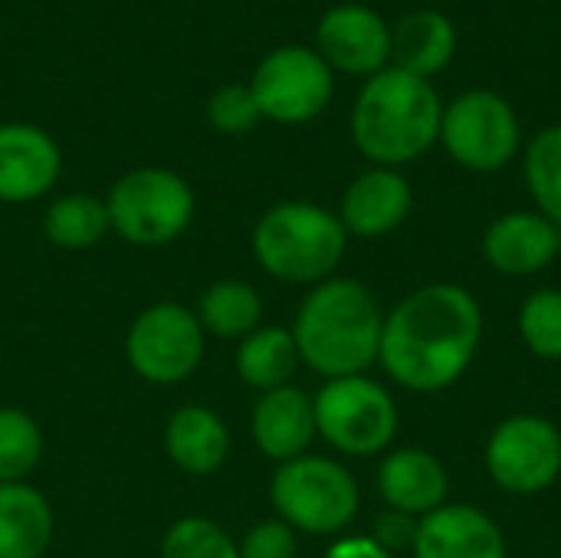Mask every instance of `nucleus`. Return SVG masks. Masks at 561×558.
<instances>
[{
  "mask_svg": "<svg viewBox=\"0 0 561 558\" xmlns=\"http://www.w3.org/2000/svg\"><path fill=\"white\" fill-rule=\"evenodd\" d=\"M480 339L483 312L473 293L431 283L385 316L378 362L408 391H444L470 368Z\"/></svg>",
  "mask_w": 561,
  "mask_h": 558,
  "instance_id": "obj_1",
  "label": "nucleus"
},
{
  "mask_svg": "<svg viewBox=\"0 0 561 558\" xmlns=\"http://www.w3.org/2000/svg\"><path fill=\"white\" fill-rule=\"evenodd\" d=\"M444 102L431 79L388 66L365 79L352 105L355 148L378 168H401L440 141Z\"/></svg>",
  "mask_w": 561,
  "mask_h": 558,
  "instance_id": "obj_2",
  "label": "nucleus"
},
{
  "mask_svg": "<svg viewBox=\"0 0 561 558\" xmlns=\"http://www.w3.org/2000/svg\"><path fill=\"white\" fill-rule=\"evenodd\" d=\"M385 312L358 280H325L302 299L293 339L299 358L329 378L365 375L378 362Z\"/></svg>",
  "mask_w": 561,
  "mask_h": 558,
  "instance_id": "obj_3",
  "label": "nucleus"
},
{
  "mask_svg": "<svg viewBox=\"0 0 561 558\" xmlns=\"http://www.w3.org/2000/svg\"><path fill=\"white\" fill-rule=\"evenodd\" d=\"M348 234L339 214L309 204L286 201L270 207L253 227L256 263L283 283H325L342 263Z\"/></svg>",
  "mask_w": 561,
  "mask_h": 558,
  "instance_id": "obj_4",
  "label": "nucleus"
},
{
  "mask_svg": "<svg viewBox=\"0 0 561 558\" xmlns=\"http://www.w3.org/2000/svg\"><path fill=\"white\" fill-rule=\"evenodd\" d=\"M270 500L296 533L335 536L358 513V483L339 460L302 454L273 474Z\"/></svg>",
  "mask_w": 561,
  "mask_h": 558,
  "instance_id": "obj_5",
  "label": "nucleus"
},
{
  "mask_svg": "<svg viewBox=\"0 0 561 558\" xmlns=\"http://www.w3.org/2000/svg\"><path fill=\"white\" fill-rule=\"evenodd\" d=\"M108 224L135 247H164L194 220L191 184L168 168H135L108 191Z\"/></svg>",
  "mask_w": 561,
  "mask_h": 558,
  "instance_id": "obj_6",
  "label": "nucleus"
},
{
  "mask_svg": "<svg viewBox=\"0 0 561 558\" xmlns=\"http://www.w3.org/2000/svg\"><path fill=\"white\" fill-rule=\"evenodd\" d=\"M440 145L460 168L493 174L516 158L523 125L506 95L493 89H467L444 105Z\"/></svg>",
  "mask_w": 561,
  "mask_h": 558,
  "instance_id": "obj_7",
  "label": "nucleus"
},
{
  "mask_svg": "<svg viewBox=\"0 0 561 558\" xmlns=\"http://www.w3.org/2000/svg\"><path fill=\"white\" fill-rule=\"evenodd\" d=\"M316 434L348 457H375L398 434L394 398L368 375L329 378L312 398Z\"/></svg>",
  "mask_w": 561,
  "mask_h": 558,
  "instance_id": "obj_8",
  "label": "nucleus"
},
{
  "mask_svg": "<svg viewBox=\"0 0 561 558\" xmlns=\"http://www.w3.org/2000/svg\"><path fill=\"white\" fill-rule=\"evenodd\" d=\"M260 115L279 125H302L325 112L335 92V72L316 46H279L260 59L247 82Z\"/></svg>",
  "mask_w": 561,
  "mask_h": 558,
  "instance_id": "obj_9",
  "label": "nucleus"
},
{
  "mask_svg": "<svg viewBox=\"0 0 561 558\" xmlns=\"http://www.w3.org/2000/svg\"><path fill=\"white\" fill-rule=\"evenodd\" d=\"M204 335L197 312L178 303H158L131 322L125 355L138 378L151 385H181L204 358Z\"/></svg>",
  "mask_w": 561,
  "mask_h": 558,
  "instance_id": "obj_10",
  "label": "nucleus"
},
{
  "mask_svg": "<svg viewBox=\"0 0 561 558\" xmlns=\"http://www.w3.org/2000/svg\"><path fill=\"white\" fill-rule=\"evenodd\" d=\"M486 470L506 493L533 497L561 474V431L539 414H513L490 434Z\"/></svg>",
  "mask_w": 561,
  "mask_h": 558,
  "instance_id": "obj_11",
  "label": "nucleus"
},
{
  "mask_svg": "<svg viewBox=\"0 0 561 558\" xmlns=\"http://www.w3.org/2000/svg\"><path fill=\"white\" fill-rule=\"evenodd\" d=\"M316 53L332 72L371 79L391 66V23L368 3H335L316 23Z\"/></svg>",
  "mask_w": 561,
  "mask_h": 558,
  "instance_id": "obj_12",
  "label": "nucleus"
},
{
  "mask_svg": "<svg viewBox=\"0 0 561 558\" xmlns=\"http://www.w3.org/2000/svg\"><path fill=\"white\" fill-rule=\"evenodd\" d=\"M62 171L59 145L36 125H0V201L26 204L43 197Z\"/></svg>",
  "mask_w": 561,
  "mask_h": 558,
  "instance_id": "obj_13",
  "label": "nucleus"
},
{
  "mask_svg": "<svg viewBox=\"0 0 561 558\" xmlns=\"http://www.w3.org/2000/svg\"><path fill=\"white\" fill-rule=\"evenodd\" d=\"M414 204V191L398 168H368L342 194L339 220L345 234L385 237L398 230Z\"/></svg>",
  "mask_w": 561,
  "mask_h": 558,
  "instance_id": "obj_14",
  "label": "nucleus"
},
{
  "mask_svg": "<svg viewBox=\"0 0 561 558\" xmlns=\"http://www.w3.org/2000/svg\"><path fill=\"white\" fill-rule=\"evenodd\" d=\"M414 558H506V539L483 510L444 503L421 516Z\"/></svg>",
  "mask_w": 561,
  "mask_h": 558,
  "instance_id": "obj_15",
  "label": "nucleus"
},
{
  "mask_svg": "<svg viewBox=\"0 0 561 558\" xmlns=\"http://www.w3.org/2000/svg\"><path fill=\"white\" fill-rule=\"evenodd\" d=\"M561 250V230L539 210H513L486 227L483 253L503 276H533Z\"/></svg>",
  "mask_w": 561,
  "mask_h": 558,
  "instance_id": "obj_16",
  "label": "nucleus"
},
{
  "mask_svg": "<svg viewBox=\"0 0 561 558\" xmlns=\"http://www.w3.org/2000/svg\"><path fill=\"white\" fill-rule=\"evenodd\" d=\"M250 431H253L256 447L279 464L302 457L316 437L312 398L296 385L263 391V398L253 408Z\"/></svg>",
  "mask_w": 561,
  "mask_h": 558,
  "instance_id": "obj_17",
  "label": "nucleus"
},
{
  "mask_svg": "<svg viewBox=\"0 0 561 558\" xmlns=\"http://www.w3.org/2000/svg\"><path fill=\"white\" fill-rule=\"evenodd\" d=\"M378 490L388 510H398L408 516H427L447 503L450 480H447L444 464L434 454L421 447H401L381 460Z\"/></svg>",
  "mask_w": 561,
  "mask_h": 558,
  "instance_id": "obj_18",
  "label": "nucleus"
},
{
  "mask_svg": "<svg viewBox=\"0 0 561 558\" xmlns=\"http://www.w3.org/2000/svg\"><path fill=\"white\" fill-rule=\"evenodd\" d=\"M457 46V26L444 10L421 7L391 23V66L411 76L434 79L454 62Z\"/></svg>",
  "mask_w": 561,
  "mask_h": 558,
  "instance_id": "obj_19",
  "label": "nucleus"
},
{
  "mask_svg": "<svg viewBox=\"0 0 561 558\" xmlns=\"http://www.w3.org/2000/svg\"><path fill=\"white\" fill-rule=\"evenodd\" d=\"M168 457L194 477H207L224 467L230 454V431L224 418L201 405H184L171 414L164 428Z\"/></svg>",
  "mask_w": 561,
  "mask_h": 558,
  "instance_id": "obj_20",
  "label": "nucleus"
},
{
  "mask_svg": "<svg viewBox=\"0 0 561 558\" xmlns=\"http://www.w3.org/2000/svg\"><path fill=\"white\" fill-rule=\"evenodd\" d=\"M53 523V506L36 487L0 483V558H43Z\"/></svg>",
  "mask_w": 561,
  "mask_h": 558,
  "instance_id": "obj_21",
  "label": "nucleus"
},
{
  "mask_svg": "<svg viewBox=\"0 0 561 558\" xmlns=\"http://www.w3.org/2000/svg\"><path fill=\"white\" fill-rule=\"evenodd\" d=\"M299 349L289 329L263 326L240 339L237 345V375L256 388V391H276L286 388L299 368Z\"/></svg>",
  "mask_w": 561,
  "mask_h": 558,
  "instance_id": "obj_22",
  "label": "nucleus"
},
{
  "mask_svg": "<svg viewBox=\"0 0 561 558\" xmlns=\"http://www.w3.org/2000/svg\"><path fill=\"white\" fill-rule=\"evenodd\" d=\"M197 319H201L204 332H210L217 339H247L250 332L260 329L263 299L243 280H220L201 296Z\"/></svg>",
  "mask_w": 561,
  "mask_h": 558,
  "instance_id": "obj_23",
  "label": "nucleus"
},
{
  "mask_svg": "<svg viewBox=\"0 0 561 558\" xmlns=\"http://www.w3.org/2000/svg\"><path fill=\"white\" fill-rule=\"evenodd\" d=\"M108 227V207L95 194H66L43 214V234L62 250H89Z\"/></svg>",
  "mask_w": 561,
  "mask_h": 558,
  "instance_id": "obj_24",
  "label": "nucleus"
},
{
  "mask_svg": "<svg viewBox=\"0 0 561 558\" xmlns=\"http://www.w3.org/2000/svg\"><path fill=\"white\" fill-rule=\"evenodd\" d=\"M523 171L539 214L561 230V125H546L539 135H533Z\"/></svg>",
  "mask_w": 561,
  "mask_h": 558,
  "instance_id": "obj_25",
  "label": "nucleus"
},
{
  "mask_svg": "<svg viewBox=\"0 0 561 558\" xmlns=\"http://www.w3.org/2000/svg\"><path fill=\"white\" fill-rule=\"evenodd\" d=\"M43 457L39 424L20 408H0V483H23Z\"/></svg>",
  "mask_w": 561,
  "mask_h": 558,
  "instance_id": "obj_26",
  "label": "nucleus"
},
{
  "mask_svg": "<svg viewBox=\"0 0 561 558\" xmlns=\"http://www.w3.org/2000/svg\"><path fill=\"white\" fill-rule=\"evenodd\" d=\"M161 558H240V546L214 520L184 516L164 533Z\"/></svg>",
  "mask_w": 561,
  "mask_h": 558,
  "instance_id": "obj_27",
  "label": "nucleus"
},
{
  "mask_svg": "<svg viewBox=\"0 0 561 558\" xmlns=\"http://www.w3.org/2000/svg\"><path fill=\"white\" fill-rule=\"evenodd\" d=\"M519 332L533 355L561 358V289H539L523 303Z\"/></svg>",
  "mask_w": 561,
  "mask_h": 558,
  "instance_id": "obj_28",
  "label": "nucleus"
},
{
  "mask_svg": "<svg viewBox=\"0 0 561 558\" xmlns=\"http://www.w3.org/2000/svg\"><path fill=\"white\" fill-rule=\"evenodd\" d=\"M260 118H263V115H260V105H256L250 86H243V82H227V86H220V89L210 95V102H207V122H210L217 132H224V135H243V132H250Z\"/></svg>",
  "mask_w": 561,
  "mask_h": 558,
  "instance_id": "obj_29",
  "label": "nucleus"
},
{
  "mask_svg": "<svg viewBox=\"0 0 561 558\" xmlns=\"http://www.w3.org/2000/svg\"><path fill=\"white\" fill-rule=\"evenodd\" d=\"M296 553H299L296 529L286 526L279 516L256 523L240 543V558H296Z\"/></svg>",
  "mask_w": 561,
  "mask_h": 558,
  "instance_id": "obj_30",
  "label": "nucleus"
},
{
  "mask_svg": "<svg viewBox=\"0 0 561 558\" xmlns=\"http://www.w3.org/2000/svg\"><path fill=\"white\" fill-rule=\"evenodd\" d=\"M417 526H421L417 516L388 510L385 516H378L371 539H375L385 553H404V549H414V543H417Z\"/></svg>",
  "mask_w": 561,
  "mask_h": 558,
  "instance_id": "obj_31",
  "label": "nucleus"
},
{
  "mask_svg": "<svg viewBox=\"0 0 561 558\" xmlns=\"http://www.w3.org/2000/svg\"><path fill=\"white\" fill-rule=\"evenodd\" d=\"M325 558H391V553H385L371 536H352L335 543Z\"/></svg>",
  "mask_w": 561,
  "mask_h": 558,
  "instance_id": "obj_32",
  "label": "nucleus"
}]
</instances>
